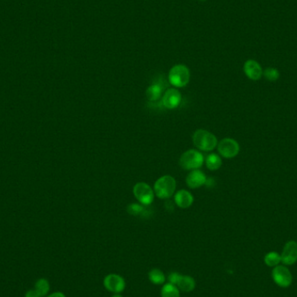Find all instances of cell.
I'll return each instance as SVG.
<instances>
[{
  "instance_id": "1",
  "label": "cell",
  "mask_w": 297,
  "mask_h": 297,
  "mask_svg": "<svg viewBox=\"0 0 297 297\" xmlns=\"http://www.w3.org/2000/svg\"><path fill=\"white\" fill-rule=\"evenodd\" d=\"M192 139L195 146L203 151H211L217 146V137L208 130H198L195 131Z\"/></svg>"
},
{
  "instance_id": "2",
  "label": "cell",
  "mask_w": 297,
  "mask_h": 297,
  "mask_svg": "<svg viewBox=\"0 0 297 297\" xmlns=\"http://www.w3.org/2000/svg\"><path fill=\"white\" fill-rule=\"evenodd\" d=\"M176 188L175 180L172 175H164L156 181L154 185V192L160 199H167L174 194Z\"/></svg>"
},
{
  "instance_id": "3",
  "label": "cell",
  "mask_w": 297,
  "mask_h": 297,
  "mask_svg": "<svg viewBox=\"0 0 297 297\" xmlns=\"http://www.w3.org/2000/svg\"><path fill=\"white\" fill-rule=\"evenodd\" d=\"M191 79V73L184 65H175L169 73V81L175 87H184Z\"/></svg>"
},
{
  "instance_id": "4",
  "label": "cell",
  "mask_w": 297,
  "mask_h": 297,
  "mask_svg": "<svg viewBox=\"0 0 297 297\" xmlns=\"http://www.w3.org/2000/svg\"><path fill=\"white\" fill-rule=\"evenodd\" d=\"M203 156L202 153L196 149H190L183 153L179 159V164L183 170H198L203 164Z\"/></svg>"
},
{
  "instance_id": "5",
  "label": "cell",
  "mask_w": 297,
  "mask_h": 297,
  "mask_svg": "<svg viewBox=\"0 0 297 297\" xmlns=\"http://www.w3.org/2000/svg\"><path fill=\"white\" fill-rule=\"evenodd\" d=\"M133 194L142 205H150L154 201L155 192L146 183H137L133 188Z\"/></svg>"
},
{
  "instance_id": "6",
  "label": "cell",
  "mask_w": 297,
  "mask_h": 297,
  "mask_svg": "<svg viewBox=\"0 0 297 297\" xmlns=\"http://www.w3.org/2000/svg\"><path fill=\"white\" fill-rule=\"evenodd\" d=\"M218 152L225 158H233L240 151L239 144L232 138H223L217 145Z\"/></svg>"
},
{
  "instance_id": "7",
  "label": "cell",
  "mask_w": 297,
  "mask_h": 297,
  "mask_svg": "<svg viewBox=\"0 0 297 297\" xmlns=\"http://www.w3.org/2000/svg\"><path fill=\"white\" fill-rule=\"evenodd\" d=\"M103 285L105 289L112 293H121L125 289L124 279L121 275L116 274H108L103 280Z\"/></svg>"
},
{
  "instance_id": "8",
  "label": "cell",
  "mask_w": 297,
  "mask_h": 297,
  "mask_svg": "<svg viewBox=\"0 0 297 297\" xmlns=\"http://www.w3.org/2000/svg\"><path fill=\"white\" fill-rule=\"evenodd\" d=\"M274 282L282 288H287L292 282V274L284 266H276L272 271Z\"/></svg>"
},
{
  "instance_id": "9",
  "label": "cell",
  "mask_w": 297,
  "mask_h": 297,
  "mask_svg": "<svg viewBox=\"0 0 297 297\" xmlns=\"http://www.w3.org/2000/svg\"><path fill=\"white\" fill-rule=\"evenodd\" d=\"M282 263L285 265H292L297 261V243L290 241L285 244L281 255Z\"/></svg>"
},
{
  "instance_id": "10",
  "label": "cell",
  "mask_w": 297,
  "mask_h": 297,
  "mask_svg": "<svg viewBox=\"0 0 297 297\" xmlns=\"http://www.w3.org/2000/svg\"><path fill=\"white\" fill-rule=\"evenodd\" d=\"M181 101H182V95L179 91L176 89H169L164 93L163 100H162L164 106L166 109H170V110L178 107Z\"/></svg>"
},
{
  "instance_id": "11",
  "label": "cell",
  "mask_w": 297,
  "mask_h": 297,
  "mask_svg": "<svg viewBox=\"0 0 297 297\" xmlns=\"http://www.w3.org/2000/svg\"><path fill=\"white\" fill-rule=\"evenodd\" d=\"M244 71L245 75L251 80H259L263 76V69L261 65L255 60H248L244 65Z\"/></svg>"
},
{
  "instance_id": "12",
  "label": "cell",
  "mask_w": 297,
  "mask_h": 297,
  "mask_svg": "<svg viewBox=\"0 0 297 297\" xmlns=\"http://www.w3.org/2000/svg\"><path fill=\"white\" fill-rule=\"evenodd\" d=\"M206 175L199 170H193L187 175L186 183L189 188L197 189L205 184Z\"/></svg>"
},
{
  "instance_id": "13",
  "label": "cell",
  "mask_w": 297,
  "mask_h": 297,
  "mask_svg": "<svg viewBox=\"0 0 297 297\" xmlns=\"http://www.w3.org/2000/svg\"><path fill=\"white\" fill-rule=\"evenodd\" d=\"M174 199H175V204L182 209H187L191 207L194 202V198L192 194L185 190L177 191L175 193Z\"/></svg>"
},
{
  "instance_id": "14",
  "label": "cell",
  "mask_w": 297,
  "mask_h": 297,
  "mask_svg": "<svg viewBox=\"0 0 297 297\" xmlns=\"http://www.w3.org/2000/svg\"><path fill=\"white\" fill-rule=\"evenodd\" d=\"M176 287L178 288V290H182L183 292H191L196 287V282L191 276L182 275L176 284Z\"/></svg>"
},
{
  "instance_id": "15",
  "label": "cell",
  "mask_w": 297,
  "mask_h": 297,
  "mask_svg": "<svg viewBox=\"0 0 297 297\" xmlns=\"http://www.w3.org/2000/svg\"><path fill=\"white\" fill-rule=\"evenodd\" d=\"M162 92H163V87L161 86V84H154L147 89L146 97L148 101L156 102L160 99Z\"/></svg>"
},
{
  "instance_id": "16",
  "label": "cell",
  "mask_w": 297,
  "mask_h": 297,
  "mask_svg": "<svg viewBox=\"0 0 297 297\" xmlns=\"http://www.w3.org/2000/svg\"><path fill=\"white\" fill-rule=\"evenodd\" d=\"M205 164L210 171H217L222 166L221 157L215 153L210 154L206 156Z\"/></svg>"
},
{
  "instance_id": "17",
  "label": "cell",
  "mask_w": 297,
  "mask_h": 297,
  "mask_svg": "<svg viewBox=\"0 0 297 297\" xmlns=\"http://www.w3.org/2000/svg\"><path fill=\"white\" fill-rule=\"evenodd\" d=\"M127 212L132 216H141V217H146L149 213L145 205H141L138 203H131L128 206Z\"/></svg>"
},
{
  "instance_id": "18",
  "label": "cell",
  "mask_w": 297,
  "mask_h": 297,
  "mask_svg": "<svg viewBox=\"0 0 297 297\" xmlns=\"http://www.w3.org/2000/svg\"><path fill=\"white\" fill-rule=\"evenodd\" d=\"M162 297H180V292L178 288L172 283H167L163 287Z\"/></svg>"
},
{
  "instance_id": "19",
  "label": "cell",
  "mask_w": 297,
  "mask_h": 297,
  "mask_svg": "<svg viewBox=\"0 0 297 297\" xmlns=\"http://www.w3.org/2000/svg\"><path fill=\"white\" fill-rule=\"evenodd\" d=\"M148 279L154 284H162L165 281V276L160 270L153 269L148 273Z\"/></svg>"
},
{
  "instance_id": "20",
  "label": "cell",
  "mask_w": 297,
  "mask_h": 297,
  "mask_svg": "<svg viewBox=\"0 0 297 297\" xmlns=\"http://www.w3.org/2000/svg\"><path fill=\"white\" fill-rule=\"evenodd\" d=\"M35 290L38 292L40 297H45L49 292V282L46 279H39L38 282H36Z\"/></svg>"
},
{
  "instance_id": "21",
  "label": "cell",
  "mask_w": 297,
  "mask_h": 297,
  "mask_svg": "<svg viewBox=\"0 0 297 297\" xmlns=\"http://www.w3.org/2000/svg\"><path fill=\"white\" fill-rule=\"evenodd\" d=\"M264 262L268 266L274 267L277 266L280 262H282L281 255H279L276 252H271L268 253L265 257H264Z\"/></svg>"
},
{
  "instance_id": "22",
  "label": "cell",
  "mask_w": 297,
  "mask_h": 297,
  "mask_svg": "<svg viewBox=\"0 0 297 297\" xmlns=\"http://www.w3.org/2000/svg\"><path fill=\"white\" fill-rule=\"evenodd\" d=\"M263 75L266 77L267 79L269 81H276L280 76V73L275 68H267L264 72H263Z\"/></svg>"
},
{
  "instance_id": "23",
  "label": "cell",
  "mask_w": 297,
  "mask_h": 297,
  "mask_svg": "<svg viewBox=\"0 0 297 297\" xmlns=\"http://www.w3.org/2000/svg\"><path fill=\"white\" fill-rule=\"evenodd\" d=\"M181 276H182V274H180L179 273H175V272H173V273H172V274L169 275L168 280H169L170 283H172V284H174V285L176 286V284H177V282H178V281H179V279Z\"/></svg>"
},
{
  "instance_id": "24",
  "label": "cell",
  "mask_w": 297,
  "mask_h": 297,
  "mask_svg": "<svg viewBox=\"0 0 297 297\" xmlns=\"http://www.w3.org/2000/svg\"><path fill=\"white\" fill-rule=\"evenodd\" d=\"M25 297H40L36 290H29L25 295Z\"/></svg>"
},
{
  "instance_id": "25",
  "label": "cell",
  "mask_w": 297,
  "mask_h": 297,
  "mask_svg": "<svg viewBox=\"0 0 297 297\" xmlns=\"http://www.w3.org/2000/svg\"><path fill=\"white\" fill-rule=\"evenodd\" d=\"M48 297H65V296L61 292H56V293L51 294Z\"/></svg>"
},
{
  "instance_id": "26",
  "label": "cell",
  "mask_w": 297,
  "mask_h": 297,
  "mask_svg": "<svg viewBox=\"0 0 297 297\" xmlns=\"http://www.w3.org/2000/svg\"><path fill=\"white\" fill-rule=\"evenodd\" d=\"M123 297L122 296H120V295H119V294H116V295H114V296H113V297Z\"/></svg>"
},
{
  "instance_id": "27",
  "label": "cell",
  "mask_w": 297,
  "mask_h": 297,
  "mask_svg": "<svg viewBox=\"0 0 297 297\" xmlns=\"http://www.w3.org/2000/svg\"><path fill=\"white\" fill-rule=\"evenodd\" d=\"M202 1H205V0H202Z\"/></svg>"
}]
</instances>
